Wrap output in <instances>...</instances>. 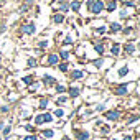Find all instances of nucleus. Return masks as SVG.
<instances>
[{"label":"nucleus","instance_id":"f257e3e1","mask_svg":"<svg viewBox=\"0 0 140 140\" xmlns=\"http://www.w3.org/2000/svg\"><path fill=\"white\" fill-rule=\"evenodd\" d=\"M87 7L91 8L92 13H99V12L104 8V3H102L101 0H97V2H87Z\"/></svg>","mask_w":140,"mask_h":140},{"label":"nucleus","instance_id":"f03ea898","mask_svg":"<svg viewBox=\"0 0 140 140\" xmlns=\"http://www.w3.org/2000/svg\"><path fill=\"white\" fill-rule=\"evenodd\" d=\"M22 30H23V33H27V35L35 33V23H28V25H25Z\"/></svg>","mask_w":140,"mask_h":140},{"label":"nucleus","instance_id":"7ed1b4c3","mask_svg":"<svg viewBox=\"0 0 140 140\" xmlns=\"http://www.w3.org/2000/svg\"><path fill=\"white\" fill-rule=\"evenodd\" d=\"M115 94H117V96H124V94H127V86H119V87L115 89Z\"/></svg>","mask_w":140,"mask_h":140},{"label":"nucleus","instance_id":"20e7f679","mask_svg":"<svg viewBox=\"0 0 140 140\" xmlns=\"http://www.w3.org/2000/svg\"><path fill=\"white\" fill-rule=\"evenodd\" d=\"M117 117H119V112H117V110H110V112H107V119H109V120H115Z\"/></svg>","mask_w":140,"mask_h":140},{"label":"nucleus","instance_id":"39448f33","mask_svg":"<svg viewBox=\"0 0 140 140\" xmlns=\"http://www.w3.org/2000/svg\"><path fill=\"white\" fill-rule=\"evenodd\" d=\"M58 63V56L56 54H50V58H48V64H56Z\"/></svg>","mask_w":140,"mask_h":140},{"label":"nucleus","instance_id":"423d86ee","mask_svg":"<svg viewBox=\"0 0 140 140\" xmlns=\"http://www.w3.org/2000/svg\"><path fill=\"white\" fill-rule=\"evenodd\" d=\"M127 72H129V68H127V66H124V68H120V71H119V76H120V77H124Z\"/></svg>","mask_w":140,"mask_h":140},{"label":"nucleus","instance_id":"0eeeda50","mask_svg":"<svg viewBox=\"0 0 140 140\" xmlns=\"http://www.w3.org/2000/svg\"><path fill=\"white\" fill-rule=\"evenodd\" d=\"M77 139L79 140H89V134H87V132H81Z\"/></svg>","mask_w":140,"mask_h":140},{"label":"nucleus","instance_id":"6e6552de","mask_svg":"<svg viewBox=\"0 0 140 140\" xmlns=\"http://www.w3.org/2000/svg\"><path fill=\"white\" fill-rule=\"evenodd\" d=\"M46 84H54V77H51V76H45V79H43Z\"/></svg>","mask_w":140,"mask_h":140},{"label":"nucleus","instance_id":"1a4fd4ad","mask_svg":"<svg viewBox=\"0 0 140 140\" xmlns=\"http://www.w3.org/2000/svg\"><path fill=\"white\" fill-rule=\"evenodd\" d=\"M53 20H54V23H61V22L64 20V17H63V15H54Z\"/></svg>","mask_w":140,"mask_h":140},{"label":"nucleus","instance_id":"9d476101","mask_svg":"<svg viewBox=\"0 0 140 140\" xmlns=\"http://www.w3.org/2000/svg\"><path fill=\"white\" fill-rule=\"evenodd\" d=\"M43 120H45V122H51V120H53V115H51V114H43Z\"/></svg>","mask_w":140,"mask_h":140},{"label":"nucleus","instance_id":"9b49d317","mask_svg":"<svg viewBox=\"0 0 140 140\" xmlns=\"http://www.w3.org/2000/svg\"><path fill=\"white\" fill-rule=\"evenodd\" d=\"M43 135H45L46 139H51V137L54 135V132H53V130H45V132H43Z\"/></svg>","mask_w":140,"mask_h":140},{"label":"nucleus","instance_id":"f8f14e48","mask_svg":"<svg viewBox=\"0 0 140 140\" xmlns=\"http://www.w3.org/2000/svg\"><path fill=\"white\" fill-rule=\"evenodd\" d=\"M71 8H72L74 12H77V10H79V2H76V0H74V2L71 3Z\"/></svg>","mask_w":140,"mask_h":140},{"label":"nucleus","instance_id":"ddd939ff","mask_svg":"<svg viewBox=\"0 0 140 140\" xmlns=\"http://www.w3.org/2000/svg\"><path fill=\"white\" fill-rule=\"evenodd\" d=\"M110 30H112V32H119V30H120V25H119V23H112V25H110Z\"/></svg>","mask_w":140,"mask_h":140},{"label":"nucleus","instance_id":"4468645a","mask_svg":"<svg viewBox=\"0 0 140 140\" xmlns=\"http://www.w3.org/2000/svg\"><path fill=\"white\" fill-rule=\"evenodd\" d=\"M79 77H82V72L81 71H74L72 72V79H79Z\"/></svg>","mask_w":140,"mask_h":140},{"label":"nucleus","instance_id":"2eb2a0df","mask_svg":"<svg viewBox=\"0 0 140 140\" xmlns=\"http://www.w3.org/2000/svg\"><path fill=\"white\" fill-rule=\"evenodd\" d=\"M69 94L72 96V97H76V96L79 94V89H74V87H71V89H69Z\"/></svg>","mask_w":140,"mask_h":140},{"label":"nucleus","instance_id":"dca6fc26","mask_svg":"<svg viewBox=\"0 0 140 140\" xmlns=\"http://www.w3.org/2000/svg\"><path fill=\"white\" fill-rule=\"evenodd\" d=\"M43 122H45V120H43V115H36L35 117V124L40 125V124H43Z\"/></svg>","mask_w":140,"mask_h":140},{"label":"nucleus","instance_id":"f3484780","mask_svg":"<svg viewBox=\"0 0 140 140\" xmlns=\"http://www.w3.org/2000/svg\"><path fill=\"white\" fill-rule=\"evenodd\" d=\"M107 10H110V12H112V10H115V2H110V3L107 5Z\"/></svg>","mask_w":140,"mask_h":140},{"label":"nucleus","instance_id":"a211bd4d","mask_svg":"<svg viewBox=\"0 0 140 140\" xmlns=\"http://www.w3.org/2000/svg\"><path fill=\"white\" fill-rule=\"evenodd\" d=\"M112 54H114V56H117V54H119V46H117V45H115V46H112Z\"/></svg>","mask_w":140,"mask_h":140},{"label":"nucleus","instance_id":"6ab92c4d","mask_svg":"<svg viewBox=\"0 0 140 140\" xmlns=\"http://www.w3.org/2000/svg\"><path fill=\"white\" fill-rule=\"evenodd\" d=\"M125 50H127L129 53H134V45H127V46H125Z\"/></svg>","mask_w":140,"mask_h":140},{"label":"nucleus","instance_id":"aec40b11","mask_svg":"<svg viewBox=\"0 0 140 140\" xmlns=\"http://www.w3.org/2000/svg\"><path fill=\"white\" fill-rule=\"evenodd\" d=\"M23 81H25L27 84H32V81H33V77H32V76H27V77H25Z\"/></svg>","mask_w":140,"mask_h":140},{"label":"nucleus","instance_id":"412c9836","mask_svg":"<svg viewBox=\"0 0 140 140\" xmlns=\"http://www.w3.org/2000/svg\"><path fill=\"white\" fill-rule=\"evenodd\" d=\"M54 114H56L58 117H63V114H64V112H63V109H56V112H54Z\"/></svg>","mask_w":140,"mask_h":140},{"label":"nucleus","instance_id":"4be33fe9","mask_svg":"<svg viewBox=\"0 0 140 140\" xmlns=\"http://www.w3.org/2000/svg\"><path fill=\"white\" fill-rule=\"evenodd\" d=\"M8 134H10V125L3 129V135H5V137H8Z\"/></svg>","mask_w":140,"mask_h":140},{"label":"nucleus","instance_id":"5701e85b","mask_svg":"<svg viewBox=\"0 0 140 140\" xmlns=\"http://www.w3.org/2000/svg\"><path fill=\"white\" fill-rule=\"evenodd\" d=\"M46 104H48V101H46V99H43V101L40 102V107H41V109H45V107H46Z\"/></svg>","mask_w":140,"mask_h":140},{"label":"nucleus","instance_id":"b1692460","mask_svg":"<svg viewBox=\"0 0 140 140\" xmlns=\"http://www.w3.org/2000/svg\"><path fill=\"white\" fill-rule=\"evenodd\" d=\"M96 50H97L99 53H102V51H104V48H102V45H96Z\"/></svg>","mask_w":140,"mask_h":140},{"label":"nucleus","instance_id":"393cba45","mask_svg":"<svg viewBox=\"0 0 140 140\" xmlns=\"http://www.w3.org/2000/svg\"><path fill=\"white\" fill-rule=\"evenodd\" d=\"M25 140H36V137H35V135H27Z\"/></svg>","mask_w":140,"mask_h":140},{"label":"nucleus","instance_id":"a878e982","mask_svg":"<svg viewBox=\"0 0 140 140\" xmlns=\"http://www.w3.org/2000/svg\"><path fill=\"white\" fill-rule=\"evenodd\" d=\"M35 64H36L35 59H30V61H28V66H35Z\"/></svg>","mask_w":140,"mask_h":140},{"label":"nucleus","instance_id":"bb28decb","mask_svg":"<svg viewBox=\"0 0 140 140\" xmlns=\"http://www.w3.org/2000/svg\"><path fill=\"white\" fill-rule=\"evenodd\" d=\"M59 69H61V71H66V69H68V64H61V66H59Z\"/></svg>","mask_w":140,"mask_h":140},{"label":"nucleus","instance_id":"cd10ccee","mask_svg":"<svg viewBox=\"0 0 140 140\" xmlns=\"http://www.w3.org/2000/svg\"><path fill=\"white\" fill-rule=\"evenodd\" d=\"M61 10H63V12H66V10H68V5H66V3H63V5H61Z\"/></svg>","mask_w":140,"mask_h":140},{"label":"nucleus","instance_id":"c85d7f7f","mask_svg":"<svg viewBox=\"0 0 140 140\" xmlns=\"http://www.w3.org/2000/svg\"><path fill=\"white\" fill-rule=\"evenodd\" d=\"M61 58H64V59H66V58H68V51H63V53H61Z\"/></svg>","mask_w":140,"mask_h":140},{"label":"nucleus","instance_id":"c756f323","mask_svg":"<svg viewBox=\"0 0 140 140\" xmlns=\"http://www.w3.org/2000/svg\"><path fill=\"white\" fill-rule=\"evenodd\" d=\"M56 89H58V92H63V91H64V87H63V86H56Z\"/></svg>","mask_w":140,"mask_h":140},{"label":"nucleus","instance_id":"7c9ffc66","mask_svg":"<svg viewBox=\"0 0 140 140\" xmlns=\"http://www.w3.org/2000/svg\"><path fill=\"white\" fill-rule=\"evenodd\" d=\"M64 101H66V97H59V99H58V104H63Z\"/></svg>","mask_w":140,"mask_h":140},{"label":"nucleus","instance_id":"2f4dec72","mask_svg":"<svg viewBox=\"0 0 140 140\" xmlns=\"http://www.w3.org/2000/svg\"><path fill=\"white\" fill-rule=\"evenodd\" d=\"M122 2H127L129 5H134V0H122Z\"/></svg>","mask_w":140,"mask_h":140},{"label":"nucleus","instance_id":"473e14b6","mask_svg":"<svg viewBox=\"0 0 140 140\" xmlns=\"http://www.w3.org/2000/svg\"><path fill=\"white\" fill-rule=\"evenodd\" d=\"M124 140H132V137H130V135H127V137H125Z\"/></svg>","mask_w":140,"mask_h":140}]
</instances>
